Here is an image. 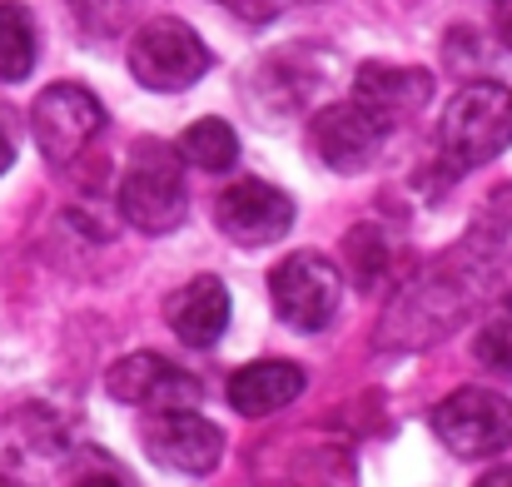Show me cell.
<instances>
[{
  "label": "cell",
  "instance_id": "obj_24",
  "mask_svg": "<svg viewBox=\"0 0 512 487\" xmlns=\"http://www.w3.org/2000/svg\"><path fill=\"white\" fill-rule=\"evenodd\" d=\"M284 5H314V0H284Z\"/></svg>",
  "mask_w": 512,
  "mask_h": 487
},
{
  "label": "cell",
  "instance_id": "obj_6",
  "mask_svg": "<svg viewBox=\"0 0 512 487\" xmlns=\"http://www.w3.org/2000/svg\"><path fill=\"white\" fill-rule=\"evenodd\" d=\"M100 130H105V105L85 85H50L30 105V135L50 164H75Z\"/></svg>",
  "mask_w": 512,
  "mask_h": 487
},
{
  "label": "cell",
  "instance_id": "obj_3",
  "mask_svg": "<svg viewBox=\"0 0 512 487\" xmlns=\"http://www.w3.org/2000/svg\"><path fill=\"white\" fill-rule=\"evenodd\" d=\"M130 75L160 95L189 90L199 85V75H209V45L194 35V25L160 15L130 35Z\"/></svg>",
  "mask_w": 512,
  "mask_h": 487
},
{
  "label": "cell",
  "instance_id": "obj_11",
  "mask_svg": "<svg viewBox=\"0 0 512 487\" xmlns=\"http://www.w3.org/2000/svg\"><path fill=\"white\" fill-rule=\"evenodd\" d=\"M353 100L373 120H383L393 130L398 120L418 115L433 100V75L418 70V65H383V60H373V65H363L353 75Z\"/></svg>",
  "mask_w": 512,
  "mask_h": 487
},
{
  "label": "cell",
  "instance_id": "obj_21",
  "mask_svg": "<svg viewBox=\"0 0 512 487\" xmlns=\"http://www.w3.org/2000/svg\"><path fill=\"white\" fill-rule=\"evenodd\" d=\"M15 145H20V120H15V110L0 105V174L15 164Z\"/></svg>",
  "mask_w": 512,
  "mask_h": 487
},
{
  "label": "cell",
  "instance_id": "obj_16",
  "mask_svg": "<svg viewBox=\"0 0 512 487\" xmlns=\"http://www.w3.org/2000/svg\"><path fill=\"white\" fill-rule=\"evenodd\" d=\"M179 155L194 164V169H209V174H224L239 160V135L224 125V120H199L179 135Z\"/></svg>",
  "mask_w": 512,
  "mask_h": 487
},
{
  "label": "cell",
  "instance_id": "obj_22",
  "mask_svg": "<svg viewBox=\"0 0 512 487\" xmlns=\"http://www.w3.org/2000/svg\"><path fill=\"white\" fill-rule=\"evenodd\" d=\"M493 25H498V40L512 50V0H493Z\"/></svg>",
  "mask_w": 512,
  "mask_h": 487
},
{
  "label": "cell",
  "instance_id": "obj_5",
  "mask_svg": "<svg viewBox=\"0 0 512 487\" xmlns=\"http://www.w3.org/2000/svg\"><path fill=\"white\" fill-rule=\"evenodd\" d=\"M433 433L453 458H493L512 443V403L488 388H458L433 408Z\"/></svg>",
  "mask_w": 512,
  "mask_h": 487
},
{
  "label": "cell",
  "instance_id": "obj_18",
  "mask_svg": "<svg viewBox=\"0 0 512 487\" xmlns=\"http://www.w3.org/2000/svg\"><path fill=\"white\" fill-rule=\"evenodd\" d=\"M473 358L483 368H493V373H512V309L493 314L483 324V333L473 338Z\"/></svg>",
  "mask_w": 512,
  "mask_h": 487
},
{
  "label": "cell",
  "instance_id": "obj_10",
  "mask_svg": "<svg viewBox=\"0 0 512 487\" xmlns=\"http://www.w3.org/2000/svg\"><path fill=\"white\" fill-rule=\"evenodd\" d=\"M214 219L239 244H274L279 234L294 229V199L264 179H239L219 194Z\"/></svg>",
  "mask_w": 512,
  "mask_h": 487
},
{
  "label": "cell",
  "instance_id": "obj_8",
  "mask_svg": "<svg viewBox=\"0 0 512 487\" xmlns=\"http://www.w3.org/2000/svg\"><path fill=\"white\" fill-rule=\"evenodd\" d=\"M383 140H388V125L373 120L358 100L329 105V110H319V115L309 120V150L329 164V169H339V174L368 169V164L378 160Z\"/></svg>",
  "mask_w": 512,
  "mask_h": 487
},
{
  "label": "cell",
  "instance_id": "obj_17",
  "mask_svg": "<svg viewBox=\"0 0 512 487\" xmlns=\"http://www.w3.org/2000/svg\"><path fill=\"white\" fill-rule=\"evenodd\" d=\"M343 254H348V269H353V284L358 289H378L383 284V274H388V244H383V234L373 224L348 229Z\"/></svg>",
  "mask_w": 512,
  "mask_h": 487
},
{
  "label": "cell",
  "instance_id": "obj_9",
  "mask_svg": "<svg viewBox=\"0 0 512 487\" xmlns=\"http://www.w3.org/2000/svg\"><path fill=\"white\" fill-rule=\"evenodd\" d=\"M105 388H110V398L135 403V408H155V413H165V408H194L204 398V383L194 373L174 368L170 358H160V353H130V358H120L105 373Z\"/></svg>",
  "mask_w": 512,
  "mask_h": 487
},
{
  "label": "cell",
  "instance_id": "obj_20",
  "mask_svg": "<svg viewBox=\"0 0 512 487\" xmlns=\"http://www.w3.org/2000/svg\"><path fill=\"white\" fill-rule=\"evenodd\" d=\"M219 5L234 10L239 20H249V25H264V20H274L284 10V0H219Z\"/></svg>",
  "mask_w": 512,
  "mask_h": 487
},
{
  "label": "cell",
  "instance_id": "obj_19",
  "mask_svg": "<svg viewBox=\"0 0 512 487\" xmlns=\"http://www.w3.org/2000/svg\"><path fill=\"white\" fill-rule=\"evenodd\" d=\"M75 487H135V483L120 473V463H115V458H105V453H90V463L80 468Z\"/></svg>",
  "mask_w": 512,
  "mask_h": 487
},
{
  "label": "cell",
  "instance_id": "obj_23",
  "mask_svg": "<svg viewBox=\"0 0 512 487\" xmlns=\"http://www.w3.org/2000/svg\"><path fill=\"white\" fill-rule=\"evenodd\" d=\"M473 487H512V468H493V473H483Z\"/></svg>",
  "mask_w": 512,
  "mask_h": 487
},
{
  "label": "cell",
  "instance_id": "obj_14",
  "mask_svg": "<svg viewBox=\"0 0 512 487\" xmlns=\"http://www.w3.org/2000/svg\"><path fill=\"white\" fill-rule=\"evenodd\" d=\"M274 487H353V458L334 443H299L289 448L284 483Z\"/></svg>",
  "mask_w": 512,
  "mask_h": 487
},
{
  "label": "cell",
  "instance_id": "obj_15",
  "mask_svg": "<svg viewBox=\"0 0 512 487\" xmlns=\"http://www.w3.org/2000/svg\"><path fill=\"white\" fill-rule=\"evenodd\" d=\"M30 70H35V25L25 5L0 0V80L20 85Z\"/></svg>",
  "mask_w": 512,
  "mask_h": 487
},
{
  "label": "cell",
  "instance_id": "obj_4",
  "mask_svg": "<svg viewBox=\"0 0 512 487\" xmlns=\"http://www.w3.org/2000/svg\"><path fill=\"white\" fill-rule=\"evenodd\" d=\"M269 294H274V309H279V319L289 328L319 333L339 314V294H343L339 264L329 254H319V249H299L284 264H274Z\"/></svg>",
  "mask_w": 512,
  "mask_h": 487
},
{
  "label": "cell",
  "instance_id": "obj_12",
  "mask_svg": "<svg viewBox=\"0 0 512 487\" xmlns=\"http://www.w3.org/2000/svg\"><path fill=\"white\" fill-rule=\"evenodd\" d=\"M165 319H170L179 343L209 348V343H219L224 328H229V289H224L214 274H199V279L179 284L170 299H165Z\"/></svg>",
  "mask_w": 512,
  "mask_h": 487
},
{
  "label": "cell",
  "instance_id": "obj_2",
  "mask_svg": "<svg viewBox=\"0 0 512 487\" xmlns=\"http://www.w3.org/2000/svg\"><path fill=\"white\" fill-rule=\"evenodd\" d=\"M120 214L140 234H170L189 214V189H184V155L165 140H140L120 179Z\"/></svg>",
  "mask_w": 512,
  "mask_h": 487
},
{
  "label": "cell",
  "instance_id": "obj_25",
  "mask_svg": "<svg viewBox=\"0 0 512 487\" xmlns=\"http://www.w3.org/2000/svg\"><path fill=\"white\" fill-rule=\"evenodd\" d=\"M0 487H15V483H10V478H0Z\"/></svg>",
  "mask_w": 512,
  "mask_h": 487
},
{
  "label": "cell",
  "instance_id": "obj_7",
  "mask_svg": "<svg viewBox=\"0 0 512 487\" xmlns=\"http://www.w3.org/2000/svg\"><path fill=\"white\" fill-rule=\"evenodd\" d=\"M145 453L150 463L170 468V473H189V478H204L219 468L224 458V433L199 418L194 408H165V413H150L145 423Z\"/></svg>",
  "mask_w": 512,
  "mask_h": 487
},
{
  "label": "cell",
  "instance_id": "obj_1",
  "mask_svg": "<svg viewBox=\"0 0 512 487\" xmlns=\"http://www.w3.org/2000/svg\"><path fill=\"white\" fill-rule=\"evenodd\" d=\"M512 145V90L498 85V80H473L463 85L443 120H438V150H443V164L453 174L463 169H478V164L498 160Z\"/></svg>",
  "mask_w": 512,
  "mask_h": 487
},
{
  "label": "cell",
  "instance_id": "obj_13",
  "mask_svg": "<svg viewBox=\"0 0 512 487\" xmlns=\"http://www.w3.org/2000/svg\"><path fill=\"white\" fill-rule=\"evenodd\" d=\"M304 393V368L299 363H279V358H264V363H249L229 378V403L239 418H269L279 408H289L294 398Z\"/></svg>",
  "mask_w": 512,
  "mask_h": 487
}]
</instances>
